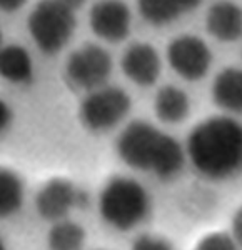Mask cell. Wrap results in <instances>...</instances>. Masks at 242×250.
<instances>
[{"label": "cell", "mask_w": 242, "mask_h": 250, "mask_svg": "<svg viewBox=\"0 0 242 250\" xmlns=\"http://www.w3.org/2000/svg\"><path fill=\"white\" fill-rule=\"evenodd\" d=\"M185 155L200 175L231 179L242 172V124L229 115L209 117L192 128Z\"/></svg>", "instance_id": "cell-1"}, {"label": "cell", "mask_w": 242, "mask_h": 250, "mask_svg": "<svg viewBox=\"0 0 242 250\" xmlns=\"http://www.w3.org/2000/svg\"><path fill=\"white\" fill-rule=\"evenodd\" d=\"M115 147L126 165L160 179L177 175L187 159L185 148L174 137L144 120L129 124L117 137Z\"/></svg>", "instance_id": "cell-2"}, {"label": "cell", "mask_w": 242, "mask_h": 250, "mask_svg": "<svg viewBox=\"0 0 242 250\" xmlns=\"http://www.w3.org/2000/svg\"><path fill=\"white\" fill-rule=\"evenodd\" d=\"M99 212L102 220L115 230H132L147 219L151 195L142 184L131 177H114L100 192Z\"/></svg>", "instance_id": "cell-3"}, {"label": "cell", "mask_w": 242, "mask_h": 250, "mask_svg": "<svg viewBox=\"0 0 242 250\" xmlns=\"http://www.w3.org/2000/svg\"><path fill=\"white\" fill-rule=\"evenodd\" d=\"M75 27V12L59 0H40L27 19L32 40L45 55L59 54L74 35Z\"/></svg>", "instance_id": "cell-4"}, {"label": "cell", "mask_w": 242, "mask_h": 250, "mask_svg": "<svg viewBox=\"0 0 242 250\" xmlns=\"http://www.w3.org/2000/svg\"><path fill=\"white\" fill-rule=\"evenodd\" d=\"M132 100L124 88L104 85L84 97L79 117L88 130L106 132L119 125L131 112Z\"/></svg>", "instance_id": "cell-5"}, {"label": "cell", "mask_w": 242, "mask_h": 250, "mask_svg": "<svg viewBox=\"0 0 242 250\" xmlns=\"http://www.w3.org/2000/svg\"><path fill=\"white\" fill-rule=\"evenodd\" d=\"M112 74V57L104 47L86 43L68 55L66 79L74 88L92 90L104 87Z\"/></svg>", "instance_id": "cell-6"}, {"label": "cell", "mask_w": 242, "mask_h": 250, "mask_svg": "<svg viewBox=\"0 0 242 250\" xmlns=\"http://www.w3.org/2000/svg\"><path fill=\"white\" fill-rule=\"evenodd\" d=\"M167 62L179 77L197 82L207 75L212 52L197 35H179L167 47Z\"/></svg>", "instance_id": "cell-7"}, {"label": "cell", "mask_w": 242, "mask_h": 250, "mask_svg": "<svg viewBox=\"0 0 242 250\" xmlns=\"http://www.w3.org/2000/svg\"><path fill=\"white\" fill-rule=\"evenodd\" d=\"M88 25L97 37L106 42H122L131 34V9L122 0H99L88 12Z\"/></svg>", "instance_id": "cell-8"}, {"label": "cell", "mask_w": 242, "mask_h": 250, "mask_svg": "<svg viewBox=\"0 0 242 250\" xmlns=\"http://www.w3.org/2000/svg\"><path fill=\"white\" fill-rule=\"evenodd\" d=\"M80 202V192L66 179H54L47 182L35 197V208L39 215L48 222L66 220L72 208Z\"/></svg>", "instance_id": "cell-9"}, {"label": "cell", "mask_w": 242, "mask_h": 250, "mask_svg": "<svg viewBox=\"0 0 242 250\" xmlns=\"http://www.w3.org/2000/svg\"><path fill=\"white\" fill-rule=\"evenodd\" d=\"M120 67L126 77L140 87H151L159 80L162 62L159 52L151 43L135 42L129 45L120 59Z\"/></svg>", "instance_id": "cell-10"}, {"label": "cell", "mask_w": 242, "mask_h": 250, "mask_svg": "<svg viewBox=\"0 0 242 250\" xmlns=\"http://www.w3.org/2000/svg\"><path fill=\"white\" fill-rule=\"evenodd\" d=\"M205 29L219 42H236L242 37V9L232 0L212 3L205 15Z\"/></svg>", "instance_id": "cell-11"}, {"label": "cell", "mask_w": 242, "mask_h": 250, "mask_svg": "<svg viewBox=\"0 0 242 250\" xmlns=\"http://www.w3.org/2000/svg\"><path fill=\"white\" fill-rule=\"evenodd\" d=\"M212 100L227 114H242V70L227 67L212 82Z\"/></svg>", "instance_id": "cell-12"}, {"label": "cell", "mask_w": 242, "mask_h": 250, "mask_svg": "<svg viewBox=\"0 0 242 250\" xmlns=\"http://www.w3.org/2000/svg\"><path fill=\"white\" fill-rule=\"evenodd\" d=\"M202 0H137V9L145 22L151 25H167L182 14L192 12Z\"/></svg>", "instance_id": "cell-13"}, {"label": "cell", "mask_w": 242, "mask_h": 250, "mask_svg": "<svg viewBox=\"0 0 242 250\" xmlns=\"http://www.w3.org/2000/svg\"><path fill=\"white\" fill-rule=\"evenodd\" d=\"M0 77L10 83H29L34 77V63L25 47L10 43L0 47Z\"/></svg>", "instance_id": "cell-14"}, {"label": "cell", "mask_w": 242, "mask_h": 250, "mask_svg": "<svg viewBox=\"0 0 242 250\" xmlns=\"http://www.w3.org/2000/svg\"><path fill=\"white\" fill-rule=\"evenodd\" d=\"M154 110L162 122L179 124L191 110V99L182 88L176 85H164L155 94Z\"/></svg>", "instance_id": "cell-15"}, {"label": "cell", "mask_w": 242, "mask_h": 250, "mask_svg": "<svg viewBox=\"0 0 242 250\" xmlns=\"http://www.w3.org/2000/svg\"><path fill=\"white\" fill-rule=\"evenodd\" d=\"M23 204V182L15 172L0 168V220L12 217Z\"/></svg>", "instance_id": "cell-16"}, {"label": "cell", "mask_w": 242, "mask_h": 250, "mask_svg": "<svg viewBox=\"0 0 242 250\" xmlns=\"http://www.w3.org/2000/svg\"><path fill=\"white\" fill-rule=\"evenodd\" d=\"M50 250H80L86 242V230L72 220H60L52 225L47 237Z\"/></svg>", "instance_id": "cell-17"}, {"label": "cell", "mask_w": 242, "mask_h": 250, "mask_svg": "<svg viewBox=\"0 0 242 250\" xmlns=\"http://www.w3.org/2000/svg\"><path fill=\"white\" fill-rule=\"evenodd\" d=\"M196 250H237V244L227 233H211L199 242Z\"/></svg>", "instance_id": "cell-18"}, {"label": "cell", "mask_w": 242, "mask_h": 250, "mask_svg": "<svg viewBox=\"0 0 242 250\" xmlns=\"http://www.w3.org/2000/svg\"><path fill=\"white\" fill-rule=\"evenodd\" d=\"M131 250H174L172 245L162 237L155 235H140L134 240Z\"/></svg>", "instance_id": "cell-19"}, {"label": "cell", "mask_w": 242, "mask_h": 250, "mask_svg": "<svg viewBox=\"0 0 242 250\" xmlns=\"http://www.w3.org/2000/svg\"><path fill=\"white\" fill-rule=\"evenodd\" d=\"M231 237L237 245H242V207L236 210L231 222Z\"/></svg>", "instance_id": "cell-20"}, {"label": "cell", "mask_w": 242, "mask_h": 250, "mask_svg": "<svg viewBox=\"0 0 242 250\" xmlns=\"http://www.w3.org/2000/svg\"><path fill=\"white\" fill-rule=\"evenodd\" d=\"M12 122V110L7 105V102L3 99H0V134L7 130V127Z\"/></svg>", "instance_id": "cell-21"}, {"label": "cell", "mask_w": 242, "mask_h": 250, "mask_svg": "<svg viewBox=\"0 0 242 250\" xmlns=\"http://www.w3.org/2000/svg\"><path fill=\"white\" fill-rule=\"evenodd\" d=\"M27 3V0H0V12L3 14H14L22 9Z\"/></svg>", "instance_id": "cell-22"}, {"label": "cell", "mask_w": 242, "mask_h": 250, "mask_svg": "<svg viewBox=\"0 0 242 250\" xmlns=\"http://www.w3.org/2000/svg\"><path fill=\"white\" fill-rule=\"evenodd\" d=\"M59 2H62L66 7H68V9H72V10L75 12L77 9H80V7H82L84 3L87 2V0H59Z\"/></svg>", "instance_id": "cell-23"}, {"label": "cell", "mask_w": 242, "mask_h": 250, "mask_svg": "<svg viewBox=\"0 0 242 250\" xmlns=\"http://www.w3.org/2000/svg\"><path fill=\"white\" fill-rule=\"evenodd\" d=\"M0 250H7L5 244H3V240H2V239H0Z\"/></svg>", "instance_id": "cell-24"}, {"label": "cell", "mask_w": 242, "mask_h": 250, "mask_svg": "<svg viewBox=\"0 0 242 250\" xmlns=\"http://www.w3.org/2000/svg\"><path fill=\"white\" fill-rule=\"evenodd\" d=\"M2 37H3V34H2V27H0V47H2Z\"/></svg>", "instance_id": "cell-25"}]
</instances>
